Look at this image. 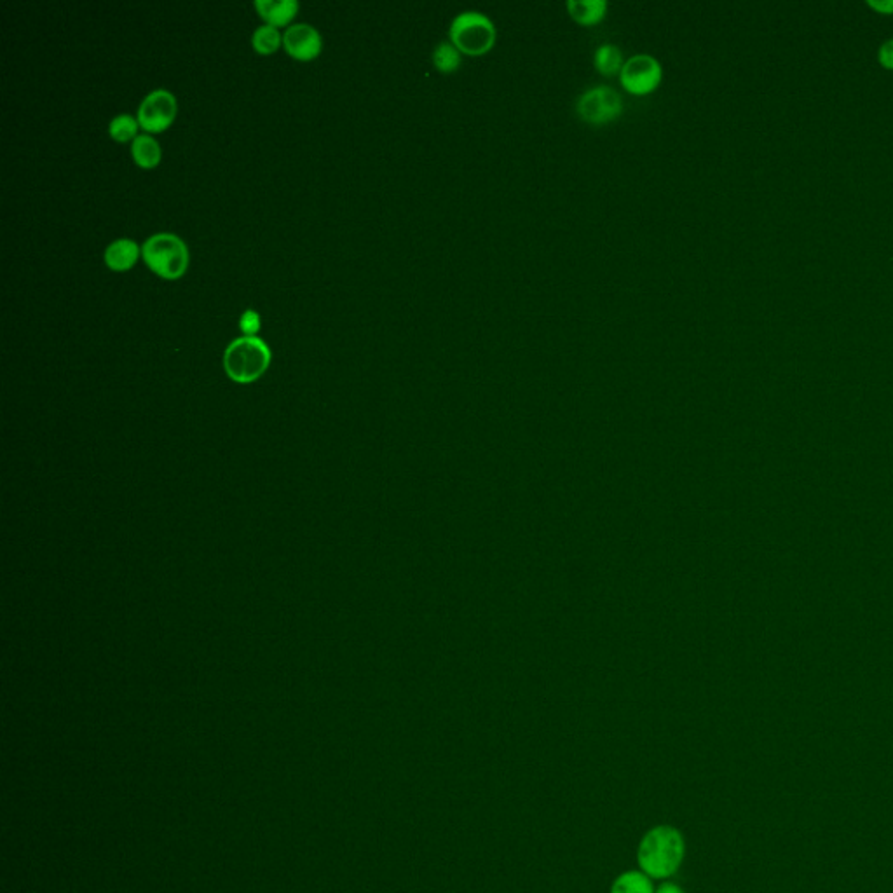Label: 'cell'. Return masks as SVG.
<instances>
[{
	"label": "cell",
	"mask_w": 893,
	"mask_h": 893,
	"mask_svg": "<svg viewBox=\"0 0 893 893\" xmlns=\"http://www.w3.org/2000/svg\"><path fill=\"white\" fill-rule=\"evenodd\" d=\"M686 857V839L672 825H656L649 829L637 848V862L642 873L651 880H667L674 876Z\"/></svg>",
	"instance_id": "6da1fadb"
},
{
	"label": "cell",
	"mask_w": 893,
	"mask_h": 893,
	"mask_svg": "<svg viewBox=\"0 0 893 893\" xmlns=\"http://www.w3.org/2000/svg\"><path fill=\"white\" fill-rule=\"evenodd\" d=\"M271 349L257 335L238 337L225 348L224 370L239 384L257 381L269 369Z\"/></svg>",
	"instance_id": "7a4b0ae2"
},
{
	"label": "cell",
	"mask_w": 893,
	"mask_h": 893,
	"mask_svg": "<svg viewBox=\"0 0 893 893\" xmlns=\"http://www.w3.org/2000/svg\"><path fill=\"white\" fill-rule=\"evenodd\" d=\"M449 41L463 55L484 56L496 46L498 28L487 14L468 9L456 14L450 21Z\"/></svg>",
	"instance_id": "3957f363"
},
{
	"label": "cell",
	"mask_w": 893,
	"mask_h": 893,
	"mask_svg": "<svg viewBox=\"0 0 893 893\" xmlns=\"http://www.w3.org/2000/svg\"><path fill=\"white\" fill-rule=\"evenodd\" d=\"M142 257L147 266L164 280H177L189 266L187 245L173 232H156L145 239Z\"/></svg>",
	"instance_id": "277c9868"
},
{
	"label": "cell",
	"mask_w": 893,
	"mask_h": 893,
	"mask_svg": "<svg viewBox=\"0 0 893 893\" xmlns=\"http://www.w3.org/2000/svg\"><path fill=\"white\" fill-rule=\"evenodd\" d=\"M625 103L620 93L611 86L588 88L576 100V114L592 126H602L616 121L623 114Z\"/></svg>",
	"instance_id": "5b68a950"
},
{
	"label": "cell",
	"mask_w": 893,
	"mask_h": 893,
	"mask_svg": "<svg viewBox=\"0 0 893 893\" xmlns=\"http://www.w3.org/2000/svg\"><path fill=\"white\" fill-rule=\"evenodd\" d=\"M663 81V67L658 58L648 53L630 56L620 72L621 86L630 95L646 96L655 93Z\"/></svg>",
	"instance_id": "8992f818"
},
{
	"label": "cell",
	"mask_w": 893,
	"mask_h": 893,
	"mask_svg": "<svg viewBox=\"0 0 893 893\" xmlns=\"http://www.w3.org/2000/svg\"><path fill=\"white\" fill-rule=\"evenodd\" d=\"M177 116V98L168 89L150 91L138 105L137 119L140 128L150 133L166 130Z\"/></svg>",
	"instance_id": "52a82bcc"
},
{
	"label": "cell",
	"mask_w": 893,
	"mask_h": 893,
	"mask_svg": "<svg viewBox=\"0 0 893 893\" xmlns=\"http://www.w3.org/2000/svg\"><path fill=\"white\" fill-rule=\"evenodd\" d=\"M283 44L297 60H313L323 48L320 32L309 23L290 25L283 34Z\"/></svg>",
	"instance_id": "ba28073f"
},
{
	"label": "cell",
	"mask_w": 893,
	"mask_h": 893,
	"mask_svg": "<svg viewBox=\"0 0 893 893\" xmlns=\"http://www.w3.org/2000/svg\"><path fill=\"white\" fill-rule=\"evenodd\" d=\"M142 248L135 239L117 238L105 248L103 259L112 271H128L135 266Z\"/></svg>",
	"instance_id": "9c48e42d"
},
{
	"label": "cell",
	"mask_w": 893,
	"mask_h": 893,
	"mask_svg": "<svg viewBox=\"0 0 893 893\" xmlns=\"http://www.w3.org/2000/svg\"><path fill=\"white\" fill-rule=\"evenodd\" d=\"M567 13L581 27H595L609 11L606 0H567Z\"/></svg>",
	"instance_id": "30bf717a"
},
{
	"label": "cell",
	"mask_w": 893,
	"mask_h": 893,
	"mask_svg": "<svg viewBox=\"0 0 893 893\" xmlns=\"http://www.w3.org/2000/svg\"><path fill=\"white\" fill-rule=\"evenodd\" d=\"M255 7L266 23L280 27V25H287L294 18L299 11V2L297 0H255Z\"/></svg>",
	"instance_id": "8fae6325"
},
{
	"label": "cell",
	"mask_w": 893,
	"mask_h": 893,
	"mask_svg": "<svg viewBox=\"0 0 893 893\" xmlns=\"http://www.w3.org/2000/svg\"><path fill=\"white\" fill-rule=\"evenodd\" d=\"M623 63H625V56H623V51L616 44L604 42V44H600L599 48L595 49L594 65L595 69L599 70V74L606 75V77H613L616 74L620 75Z\"/></svg>",
	"instance_id": "7c38bea8"
},
{
	"label": "cell",
	"mask_w": 893,
	"mask_h": 893,
	"mask_svg": "<svg viewBox=\"0 0 893 893\" xmlns=\"http://www.w3.org/2000/svg\"><path fill=\"white\" fill-rule=\"evenodd\" d=\"M431 60H433V67H435L440 74H454V72L461 69L463 53H461L452 42L440 41L437 46H435V49H433Z\"/></svg>",
	"instance_id": "4fadbf2b"
},
{
	"label": "cell",
	"mask_w": 893,
	"mask_h": 893,
	"mask_svg": "<svg viewBox=\"0 0 893 893\" xmlns=\"http://www.w3.org/2000/svg\"><path fill=\"white\" fill-rule=\"evenodd\" d=\"M131 154L138 166L142 168H154L161 161V145L150 135H138L131 142Z\"/></svg>",
	"instance_id": "5bb4252c"
},
{
	"label": "cell",
	"mask_w": 893,
	"mask_h": 893,
	"mask_svg": "<svg viewBox=\"0 0 893 893\" xmlns=\"http://www.w3.org/2000/svg\"><path fill=\"white\" fill-rule=\"evenodd\" d=\"M653 881L642 871H627L614 880L611 893H655Z\"/></svg>",
	"instance_id": "9a60e30c"
},
{
	"label": "cell",
	"mask_w": 893,
	"mask_h": 893,
	"mask_svg": "<svg viewBox=\"0 0 893 893\" xmlns=\"http://www.w3.org/2000/svg\"><path fill=\"white\" fill-rule=\"evenodd\" d=\"M283 42V35L280 34L278 27L264 23L260 27L255 28L252 34V46L255 51H259L262 55H271L276 49L280 48Z\"/></svg>",
	"instance_id": "2e32d148"
},
{
	"label": "cell",
	"mask_w": 893,
	"mask_h": 893,
	"mask_svg": "<svg viewBox=\"0 0 893 893\" xmlns=\"http://www.w3.org/2000/svg\"><path fill=\"white\" fill-rule=\"evenodd\" d=\"M138 128H140V123H138L137 117L130 116V114H119L110 121L109 133L110 137L117 142H128V140H135L138 137Z\"/></svg>",
	"instance_id": "e0dca14e"
},
{
	"label": "cell",
	"mask_w": 893,
	"mask_h": 893,
	"mask_svg": "<svg viewBox=\"0 0 893 893\" xmlns=\"http://www.w3.org/2000/svg\"><path fill=\"white\" fill-rule=\"evenodd\" d=\"M239 328L245 335H255L260 330V316L253 309H246L239 316Z\"/></svg>",
	"instance_id": "ac0fdd59"
},
{
	"label": "cell",
	"mask_w": 893,
	"mask_h": 893,
	"mask_svg": "<svg viewBox=\"0 0 893 893\" xmlns=\"http://www.w3.org/2000/svg\"><path fill=\"white\" fill-rule=\"evenodd\" d=\"M878 62L883 69L893 70V39H888L881 44L878 49Z\"/></svg>",
	"instance_id": "d6986e66"
},
{
	"label": "cell",
	"mask_w": 893,
	"mask_h": 893,
	"mask_svg": "<svg viewBox=\"0 0 893 893\" xmlns=\"http://www.w3.org/2000/svg\"><path fill=\"white\" fill-rule=\"evenodd\" d=\"M867 7H871L874 13L883 14V16H892L893 0H867Z\"/></svg>",
	"instance_id": "ffe728a7"
},
{
	"label": "cell",
	"mask_w": 893,
	"mask_h": 893,
	"mask_svg": "<svg viewBox=\"0 0 893 893\" xmlns=\"http://www.w3.org/2000/svg\"><path fill=\"white\" fill-rule=\"evenodd\" d=\"M655 893H686L682 890L679 885H675V883H663L662 887L658 888Z\"/></svg>",
	"instance_id": "44dd1931"
}]
</instances>
